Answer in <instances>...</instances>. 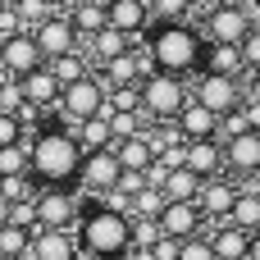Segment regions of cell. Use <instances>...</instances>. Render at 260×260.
<instances>
[{"instance_id":"4dcf8cb0","label":"cell","mask_w":260,"mask_h":260,"mask_svg":"<svg viewBox=\"0 0 260 260\" xmlns=\"http://www.w3.org/2000/svg\"><path fill=\"white\" fill-rule=\"evenodd\" d=\"M146 5H151L155 23H187V14H192L197 0H146Z\"/></svg>"},{"instance_id":"f35d334b","label":"cell","mask_w":260,"mask_h":260,"mask_svg":"<svg viewBox=\"0 0 260 260\" xmlns=\"http://www.w3.org/2000/svg\"><path fill=\"white\" fill-rule=\"evenodd\" d=\"M178 247H183L178 238H160V242H155L151 251H155V260H178Z\"/></svg>"},{"instance_id":"ffe728a7","label":"cell","mask_w":260,"mask_h":260,"mask_svg":"<svg viewBox=\"0 0 260 260\" xmlns=\"http://www.w3.org/2000/svg\"><path fill=\"white\" fill-rule=\"evenodd\" d=\"M206 238H210V247H215L219 260H247V251H251V233L238 229V224H210Z\"/></svg>"},{"instance_id":"484cf974","label":"cell","mask_w":260,"mask_h":260,"mask_svg":"<svg viewBox=\"0 0 260 260\" xmlns=\"http://www.w3.org/2000/svg\"><path fill=\"white\" fill-rule=\"evenodd\" d=\"M201 187H206V178H197L187 165H178V169L165 174V197L169 201H201Z\"/></svg>"},{"instance_id":"2e32d148","label":"cell","mask_w":260,"mask_h":260,"mask_svg":"<svg viewBox=\"0 0 260 260\" xmlns=\"http://www.w3.org/2000/svg\"><path fill=\"white\" fill-rule=\"evenodd\" d=\"M224 169L233 178H256L260 174V133H238V137H224Z\"/></svg>"},{"instance_id":"d6a6232c","label":"cell","mask_w":260,"mask_h":260,"mask_svg":"<svg viewBox=\"0 0 260 260\" xmlns=\"http://www.w3.org/2000/svg\"><path fill=\"white\" fill-rule=\"evenodd\" d=\"M142 110V87H110V114H133Z\"/></svg>"},{"instance_id":"1f68e13d","label":"cell","mask_w":260,"mask_h":260,"mask_svg":"<svg viewBox=\"0 0 260 260\" xmlns=\"http://www.w3.org/2000/svg\"><path fill=\"white\" fill-rule=\"evenodd\" d=\"M14 9H18V18H23V27H27V32H37V27L55 14L46 0H14Z\"/></svg>"},{"instance_id":"7bdbcfd3","label":"cell","mask_w":260,"mask_h":260,"mask_svg":"<svg viewBox=\"0 0 260 260\" xmlns=\"http://www.w3.org/2000/svg\"><path fill=\"white\" fill-rule=\"evenodd\" d=\"M5 224H9V201L0 197V229H5Z\"/></svg>"},{"instance_id":"b9f144b4","label":"cell","mask_w":260,"mask_h":260,"mask_svg":"<svg viewBox=\"0 0 260 260\" xmlns=\"http://www.w3.org/2000/svg\"><path fill=\"white\" fill-rule=\"evenodd\" d=\"M247 260H260V233H251V251H247Z\"/></svg>"},{"instance_id":"d4e9b609","label":"cell","mask_w":260,"mask_h":260,"mask_svg":"<svg viewBox=\"0 0 260 260\" xmlns=\"http://www.w3.org/2000/svg\"><path fill=\"white\" fill-rule=\"evenodd\" d=\"M229 224H238L247 233H260V178H251V187L238 192V206H233Z\"/></svg>"},{"instance_id":"f546056e","label":"cell","mask_w":260,"mask_h":260,"mask_svg":"<svg viewBox=\"0 0 260 260\" xmlns=\"http://www.w3.org/2000/svg\"><path fill=\"white\" fill-rule=\"evenodd\" d=\"M0 174H5V178H14V174H32V151H27V142H18V146H0Z\"/></svg>"},{"instance_id":"60d3db41","label":"cell","mask_w":260,"mask_h":260,"mask_svg":"<svg viewBox=\"0 0 260 260\" xmlns=\"http://www.w3.org/2000/svg\"><path fill=\"white\" fill-rule=\"evenodd\" d=\"M46 5H50L55 14H69V9H73V0H46Z\"/></svg>"},{"instance_id":"cb8c5ba5","label":"cell","mask_w":260,"mask_h":260,"mask_svg":"<svg viewBox=\"0 0 260 260\" xmlns=\"http://www.w3.org/2000/svg\"><path fill=\"white\" fill-rule=\"evenodd\" d=\"M206 73H229V78H247V59H242V46H210L206 41Z\"/></svg>"},{"instance_id":"e575fe53","label":"cell","mask_w":260,"mask_h":260,"mask_svg":"<svg viewBox=\"0 0 260 260\" xmlns=\"http://www.w3.org/2000/svg\"><path fill=\"white\" fill-rule=\"evenodd\" d=\"M178 260H219V256H215V247H210V238L201 233V238H187V242L178 247Z\"/></svg>"},{"instance_id":"6da1fadb","label":"cell","mask_w":260,"mask_h":260,"mask_svg":"<svg viewBox=\"0 0 260 260\" xmlns=\"http://www.w3.org/2000/svg\"><path fill=\"white\" fill-rule=\"evenodd\" d=\"M27 151H32V178L37 187H78V169H82V142L73 128H64L59 119L37 123L27 133Z\"/></svg>"},{"instance_id":"f1b7e54d","label":"cell","mask_w":260,"mask_h":260,"mask_svg":"<svg viewBox=\"0 0 260 260\" xmlns=\"http://www.w3.org/2000/svg\"><path fill=\"white\" fill-rule=\"evenodd\" d=\"M169 206V197H165V187H146V192H137L133 197V219H160V210Z\"/></svg>"},{"instance_id":"7dc6e473","label":"cell","mask_w":260,"mask_h":260,"mask_svg":"<svg viewBox=\"0 0 260 260\" xmlns=\"http://www.w3.org/2000/svg\"><path fill=\"white\" fill-rule=\"evenodd\" d=\"M0 187H5V174H0Z\"/></svg>"},{"instance_id":"ab89813d","label":"cell","mask_w":260,"mask_h":260,"mask_svg":"<svg viewBox=\"0 0 260 260\" xmlns=\"http://www.w3.org/2000/svg\"><path fill=\"white\" fill-rule=\"evenodd\" d=\"M242 82H247V101H256V105H260V73H247Z\"/></svg>"},{"instance_id":"7402d4cb","label":"cell","mask_w":260,"mask_h":260,"mask_svg":"<svg viewBox=\"0 0 260 260\" xmlns=\"http://www.w3.org/2000/svg\"><path fill=\"white\" fill-rule=\"evenodd\" d=\"M133 46V37H123L119 27H105V32H96L91 41H82V50H87V59L101 69V64H110V59H119L123 50Z\"/></svg>"},{"instance_id":"e0dca14e","label":"cell","mask_w":260,"mask_h":260,"mask_svg":"<svg viewBox=\"0 0 260 260\" xmlns=\"http://www.w3.org/2000/svg\"><path fill=\"white\" fill-rule=\"evenodd\" d=\"M78 229H37L32 233V256L27 260H78Z\"/></svg>"},{"instance_id":"3957f363","label":"cell","mask_w":260,"mask_h":260,"mask_svg":"<svg viewBox=\"0 0 260 260\" xmlns=\"http://www.w3.org/2000/svg\"><path fill=\"white\" fill-rule=\"evenodd\" d=\"M78 247L91 260H123L133 251V219L87 201V210L78 219Z\"/></svg>"},{"instance_id":"681fc988","label":"cell","mask_w":260,"mask_h":260,"mask_svg":"<svg viewBox=\"0 0 260 260\" xmlns=\"http://www.w3.org/2000/svg\"><path fill=\"white\" fill-rule=\"evenodd\" d=\"M0 260H14V256H0Z\"/></svg>"},{"instance_id":"f6af8a7d","label":"cell","mask_w":260,"mask_h":260,"mask_svg":"<svg viewBox=\"0 0 260 260\" xmlns=\"http://www.w3.org/2000/svg\"><path fill=\"white\" fill-rule=\"evenodd\" d=\"M197 5H206V9H210V5H219V0H197Z\"/></svg>"},{"instance_id":"5b68a950","label":"cell","mask_w":260,"mask_h":260,"mask_svg":"<svg viewBox=\"0 0 260 260\" xmlns=\"http://www.w3.org/2000/svg\"><path fill=\"white\" fill-rule=\"evenodd\" d=\"M192 101V82L187 78H178V73H165V69H155L146 82H142V110H146V119L151 123H174L178 119V110Z\"/></svg>"},{"instance_id":"83f0119b","label":"cell","mask_w":260,"mask_h":260,"mask_svg":"<svg viewBox=\"0 0 260 260\" xmlns=\"http://www.w3.org/2000/svg\"><path fill=\"white\" fill-rule=\"evenodd\" d=\"M0 256L27 260V256H32V229H18V224H5V229H0Z\"/></svg>"},{"instance_id":"44dd1931","label":"cell","mask_w":260,"mask_h":260,"mask_svg":"<svg viewBox=\"0 0 260 260\" xmlns=\"http://www.w3.org/2000/svg\"><path fill=\"white\" fill-rule=\"evenodd\" d=\"M114 155H119V165H123L128 174H146V169L155 165V146H151V137H146V133L114 142Z\"/></svg>"},{"instance_id":"d6986e66","label":"cell","mask_w":260,"mask_h":260,"mask_svg":"<svg viewBox=\"0 0 260 260\" xmlns=\"http://www.w3.org/2000/svg\"><path fill=\"white\" fill-rule=\"evenodd\" d=\"M183 165H187L197 178H219V174H224V142H219V137L187 142V151H183Z\"/></svg>"},{"instance_id":"ee69618b","label":"cell","mask_w":260,"mask_h":260,"mask_svg":"<svg viewBox=\"0 0 260 260\" xmlns=\"http://www.w3.org/2000/svg\"><path fill=\"white\" fill-rule=\"evenodd\" d=\"M233 5H247V9H251V5H260V0H233Z\"/></svg>"},{"instance_id":"f907efd6","label":"cell","mask_w":260,"mask_h":260,"mask_svg":"<svg viewBox=\"0 0 260 260\" xmlns=\"http://www.w3.org/2000/svg\"><path fill=\"white\" fill-rule=\"evenodd\" d=\"M256 178H260V174H256Z\"/></svg>"},{"instance_id":"4316f807","label":"cell","mask_w":260,"mask_h":260,"mask_svg":"<svg viewBox=\"0 0 260 260\" xmlns=\"http://www.w3.org/2000/svg\"><path fill=\"white\" fill-rule=\"evenodd\" d=\"M73 133H78L82 151H110V146H114V128H110V119H105V114H96V119L78 123Z\"/></svg>"},{"instance_id":"8fae6325","label":"cell","mask_w":260,"mask_h":260,"mask_svg":"<svg viewBox=\"0 0 260 260\" xmlns=\"http://www.w3.org/2000/svg\"><path fill=\"white\" fill-rule=\"evenodd\" d=\"M238 183H233V174H219V178H206V187H201V215H206V224H229V215H233V206H238Z\"/></svg>"},{"instance_id":"ba28073f","label":"cell","mask_w":260,"mask_h":260,"mask_svg":"<svg viewBox=\"0 0 260 260\" xmlns=\"http://www.w3.org/2000/svg\"><path fill=\"white\" fill-rule=\"evenodd\" d=\"M87 201L78 187H41L37 192V229H78Z\"/></svg>"},{"instance_id":"836d02e7","label":"cell","mask_w":260,"mask_h":260,"mask_svg":"<svg viewBox=\"0 0 260 260\" xmlns=\"http://www.w3.org/2000/svg\"><path fill=\"white\" fill-rule=\"evenodd\" d=\"M18 142H27V123L14 110H0V146H18Z\"/></svg>"},{"instance_id":"4fadbf2b","label":"cell","mask_w":260,"mask_h":260,"mask_svg":"<svg viewBox=\"0 0 260 260\" xmlns=\"http://www.w3.org/2000/svg\"><path fill=\"white\" fill-rule=\"evenodd\" d=\"M18 87H23V105L37 110V114L55 110V105H59V91H64V82L55 78L50 64H41V69H32L27 78H18Z\"/></svg>"},{"instance_id":"8d00e7d4","label":"cell","mask_w":260,"mask_h":260,"mask_svg":"<svg viewBox=\"0 0 260 260\" xmlns=\"http://www.w3.org/2000/svg\"><path fill=\"white\" fill-rule=\"evenodd\" d=\"M242 59H247V73H260V23L247 32V41H242Z\"/></svg>"},{"instance_id":"74e56055","label":"cell","mask_w":260,"mask_h":260,"mask_svg":"<svg viewBox=\"0 0 260 260\" xmlns=\"http://www.w3.org/2000/svg\"><path fill=\"white\" fill-rule=\"evenodd\" d=\"M14 32H27V27H23L18 9H14V5H5V9H0V41H9Z\"/></svg>"},{"instance_id":"ac0fdd59","label":"cell","mask_w":260,"mask_h":260,"mask_svg":"<svg viewBox=\"0 0 260 260\" xmlns=\"http://www.w3.org/2000/svg\"><path fill=\"white\" fill-rule=\"evenodd\" d=\"M174 128L183 133V142H201V137H219V114L210 110V105H201L197 96L178 110V119H174Z\"/></svg>"},{"instance_id":"7c38bea8","label":"cell","mask_w":260,"mask_h":260,"mask_svg":"<svg viewBox=\"0 0 260 260\" xmlns=\"http://www.w3.org/2000/svg\"><path fill=\"white\" fill-rule=\"evenodd\" d=\"M105 14H110V27H119L133 41H146V32L155 27V14L146 0H105Z\"/></svg>"},{"instance_id":"c3c4849f","label":"cell","mask_w":260,"mask_h":260,"mask_svg":"<svg viewBox=\"0 0 260 260\" xmlns=\"http://www.w3.org/2000/svg\"><path fill=\"white\" fill-rule=\"evenodd\" d=\"M0 82H5V69H0Z\"/></svg>"},{"instance_id":"277c9868","label":"cell","mask_w":260,"mask_h":260,"mask_svg":"<svg viewBox=\"0 0 260 260\" xmlns=\"http://www.w3.org/2000/svg\"><path fill=\"white\" fill-rule=\"evenodd\" d=\"M64 128H78V123H87V119H96V114H105L110 119V87L101 82V73H87V78H78V82H69L64 91H59V105L50 110Z\"/></svg>"},{"instance_id":"52a82bcc","label":"cell","mask_w":260,"mask_h":260,"mask_svg":"<svg viewBox=\"0 0 260 260\" xmlns=\"http://www.w3.org/2000/svg\"><path fill=\"white\" fill-rule=\"evenodd\" d=\"M192 96L201 101V105H210L219 119L224 114H233V110H242V101H247V82L242 78H229V73H197L192 78Z\"/></svg>"},{"instance_id":"30bf717a","label":"cell","mask_w":260,"mask_h":260,"mask_svg":"<svg viewBox=\"0 0 260 260\" xmlns=\"http://www.w3.org/2000/svg\"><path fill=\"white\" fill-rule=\"evenodd\" d=\"M32 41H37V50H41V59H46V64H55V59H64V55H73V50H82V37H78V27H73V18H69V14H50V18L32 32Z\"/></svg>"},{"instance_id":"8992f818","label":"cell","mask_w":260,"mask_h":260,"mask_svg":"<svg viewBox=\"0 0 260 260\" xmlns=\"http://www.w3.org/2000/svg\"><path fill=\"white\" fill-rule=\"evenodd\" d=\"M201 37L210 41V46H242L247 41V32L256 27V18H251V9L247 5H233V0H219V5H210L206 14H201Z\"/></svg>"},{"instance_id":"d590c367","label":"cell","mask_w":260,"mask_h":260,"mask_svg":"<svg viewBox=\"0 0 260 260\" xmlns=\"http://www.w3.org/2000/svg\"><path fill=\"white\" fill-rule=\"evenodd\" d=\"M9 224L37 233V197H32V201H14V206H9Z\"/></svg>"},{"instance_id":"5bb4252c","label":"cell","mask_w":260,"mask_h":260,"mask_svg":"<svg viewBox=\"0 0 260 260\" xmlns=\"http://www.w3.org/2000/svg\"><path fill=\"white\" fill-rule=\"evenodd\" d=\"M160 233H165V238H178V242L201 238V233H206L201 206H197V201H169V206L160 210Z\"/></svg>"},{"instance_id":"9c48e42d","label":"cell","mask_w":260,"mask_h":260,"mask_svg":"<svg viewBox=\"0 0 260 260\" xmlns=\"http://www.w3.org/2000/svg\"><path fill=\"white\" fill-rule=\"evenodd\" d=\"M119 178H123V165H119L114 146L110 151H87L82 169H78V192H82V201H96L110 187H119Z\"/></svg>"},{"instance_id":"7a4b0ae2","label":"cell","mask_w":260,"mask_h":260,"mask_svg":"<svg viewBox=\"0 0 260 260\" xmlns=\"http://www.w3.org/2000/svg\"><path fill=\"white\" fill-rule=\"evenodd\" d=\"M146 50H151L155 69L178 73V78H197L206 64V37L197 23H155L146 32Z\"/></svg>"},{"instance_id":"9a60e30c","label":"cell","mask_w":260,"mask_h":260,"mask_svg":"<svg viewBox=\"0 0 260 260\" xmlns=\"http://www.w3.org/2000/svg\"><path fill=\"white\" fill-rule=\"evenodd\" d=\"M41 64H46V59H41L32 32H14L9 41H0V69H5V78H27V73L41 69Z\"/></svg>"},{"instance_id":"bcb514c9","label":"cell","mask_w":260,"mask_h":260,"mask_svg":"<svg viewBox=\"0 0 260 260\" xmlns=\"http://www.w3.org/2000/svg\"><path fill=\"white\" fill-rule=\"evenodd\" d=\"M5 5H14V0H0V9H5Z\"/></svg>"},{"instance_id":"603a6c76","label":"cell","mask_w":260,"mask_h":260,"mask_svg":"<svg viewBox=\"0 0 260 260\" xmlns=\"http://www.w3.org/2000/svg\"><path fill=\"white\" fill-rule=\"evenodd\" d=\"M69 18H73V27H78V37H82V41H91L96 32H105V27H110L105 0H73Z\"/></svg>"}]
</instances>
